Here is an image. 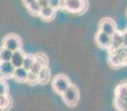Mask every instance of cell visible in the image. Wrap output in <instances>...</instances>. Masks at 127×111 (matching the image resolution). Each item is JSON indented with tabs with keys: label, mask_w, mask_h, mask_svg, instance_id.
Masks as SVG:
<instances>
[{
	"label": "cell",
	"mask_w": 127,
	"mask_h": 111,
	"mask_svg": "<svg viewBox=\"0 0 127 111\" xmlns=\"http://www.w3.org/2000/svg\"><path fill=\"white\" fill-rule=\"evenodd\" d=\"M25 52L22 50H18L12 52V57H11V61L12 66L15 68H20L22 67V63H24V59H25Z\"/></svg>",
	"instance_id": "obj_10"
},
{
	"label": "cell",
	"mask_w": 127,
	"mask_h": 111,
	"mask_svg": "<svg viewBox=\"0 0 127 111\" xmlns=\"http://www.w3.org/2000/svg\"><path fill=\"white\" fill-rule=\"evenodd\" d=\"M62 7L72 13H80L87 9L88 2L86 0H63Z\"/></svg>",
	"instance_id": "obj_2"
},
{
	"label": "cell",
	"mask_w": 127,
	"mask_h": 111,
	"mask_svg": "<svg viewBox=\"0 0 127 111\" xmlns=\"http://www.w3.org/2000/svg\"><path fill=\"white\" fill-rule=\"evenodd\" d=\"M11 57H12V51L4 47L0 48V62H9L11 61Z\"/></svg>",
	"instance_id": "obj_15"
},
{
	"label": "cell",
	"mask_w": 127,
	"mask_h": 111,
	"mask_svg": "<svg viewBox=\"0 0 127 111\" xmlns=\"http://www.w3.org/2000/svg\"><path fill=\"white\" fill-rule=\"evenodd\" d=\"M56 15V10L53 9L51 7H45V8H41L39 12V17L41 18L42 20H46V21H50L55 18Z\"/></svg>",
	"instance_id": "obj_12"
},
{
	"label": "cell",
	"mask_w": 127,
	"mask_h": 111,
	"mask_svg": "<svg viewBox=\"0 0 127 111\" xmlns=\"http://www.w3.org/2000/svg\"><path fill=\"white\" fill-rule=\"evenodd\" d=\"M10 105H11V99L8 97V94L0 96V109L7 110V109H9Z\"/></svg>",
	"instance_id": "obj_18"
},
{
	"label": "cell",
	"mask_w": 127,
	"mask_h": 111,
	"mask_svg": "<svg viewBox=\"0 0 127 111\" xmlns=\"http://www.w3.org/2000/svg\"><path fill=\"white\" fill-rule=\"evenodd\" d=\"M24 1V3L26 4V6H28V4H30L31 2H33V1H37V0H22Z\"/></svg>",
	"instance_id": "obj_27"
},
{
	"label": "cell",
	"mask_w": 127,
	"mask_h": 111,
	"mask_svg": "<svg viewBox=\"0 0 127 111\" xmlns=\"http://www.w3.org/2000/svg\"><path fill=\"white\" fill-rule=\"evenodd\" d=\"M35 63V57L30 56V55H26L24 59V63H22V67L25 68L26 70H30V68L32 67V65Z\"/></svg>",
	"instance_id": "obj_19"
},
{
	"label": "cell",
	"mask_w": 127,
	"mask_h": 111,
	"mask_svg": "<svg viewBox=\"0 0 127 111\" xmlns=\"http://www.w3.org/2000/svg\"><path fill=\"white\" fill-rule=\"evenodd\" d=\"M8 92V85L4 80L0 79V96H4Z\"/></svg>",
	"instance_id": "obj_23"
},
{
	"label": "cell",
	"mask_w": 127,
	"mask_h": 111,
	"mask_svg": "<svg viewBox=\"0 0 127 111\" xmlns=\"http://www.w3.org/2000/svg\"><path fill=\"white\" fill-rule=\"evenodd\" d=\"M37 2L39 3V6L41 8H45V7H48L49 6V1L48 0H37Z\"/></svg>",
	"instance_id": "obj_25"
},
{
	"label": "cell",
	"mask_w": 127,
	"mask_h": 111,
	"mask_svg": "<svg viewBox=\"0 0 127 111\" xmlns=\"http://www.w3.org/2000/svg\"><path fill=\"white\" fill-rule=\"evenodd\" d=\"M26 82L30 83V85H35V83H38V77L36 74L31 73V72L28 71V76H27V81Z\"/></svg>",
	"instance_id": "obj_22"
},
{
	"label": "cell",
	"mask_w": 127,
	"mask_h": 111,
	"mask_svg": "<svg viewBox=\"0 0 127 111\" xmlns=\"http://www.w3.org/2000/svg\"><path fill=\"white\" fill-rule=\"evenodd\" d=\"M33 57H35V60L37 61V62H39L42 67H47V65H48V59H47V57L45 56L44 53H37V55H35Z\"/></svg>",
	"instance_id": "obj_20"
},
{
	"label": "cell",
	"mask_w": 127,
	"mask_h": 111,
	"mask_svg": "<svg viewBox=\"0 0 127 111\" xmlns=\"http://www.w3.org/2000/svg\"><path fill=\"white\" fill-rule=\"evenodd\" d=\"M108 61H109V65L115 68L127 65V55L125 51V47H121L117 50L109 52Z\"/></svg>",
	"instance_id": "obj_1"
},
{
	"label": "cell",
	"mask_w": 127,
	"mask_h": 111,
	"mask_svg": "<svg viewBox=\"0 0 127 111\" xmlns=\"http://www.w3.org/2000/svg\"><path fill=\"white\" fill-rule=\"evenodd\" d=\"M99 31L106 33L108 36H113L117 31L116 23L113 19L110 18H104L100 22H99Z\"/></svg>",
	"instance_id": "obj_6"
},
{
	"label": "cell",
	"mask_w": 127,
	"mask_h": 111,
	"mask_svg": "<svg viewBox=\"0 0 127 111\" xmlns=\"http://www.w3.org/2000/svg\"><path fill=\"white\" fill-rule=\"evenodd\" d=\"M121 47H124L123 46V33L119 32V31H116L112 36V44H110V47L108 50H109V52H112V51L117 50Z\"/></svg>",
	"instance_id": "obj_8"
},
{
	"label": "cell",
	"mask_w": 127,
	"mask_h": 111,
	"mask_svg": "<svg viewBox=\"0 0 127 111\" xmlns=\"http://www.w3.org/2000/svg\"><path fill=\"white\" fill-rule=\"evenodd\" d=\"M27 76H28V70H26L24 67H20L15 69L12 78H15L16 80L20 81V82H25V81H27Z\"/></svg>",
	"instance_id": "obj_13"
},
{
	"label": "cell",
	"mask_w": 127,
	"mask_h": 111,
	"mask_svg": "<svg viewBox=\"0 0 127 111\" xmlns=\"http://www.w3.org/2000/svg\"><path fill=\"white\" fill-rule=\"evenodd\" d=\"M115 106L118 111H127V98H115Z\"/></svg>",
	"instance_id": "obj_16"
},
{
	"label": "cell",
	"mask_w": 127,
	"mask_h": 111,
	"mask_svg": "<svg viewBox=\"0 0 127 111\" xmlns=\"http://www.w3.org/2000/svg\"><path fill=\"white\" fill-rule=\"evenodd\" d=\"M38 83L40 85H46L51 78V72H50V69L47 67H42V69L39 71L38 73Z\"/></svg>",
	"instance_id": "obj_11"
},
{
	"label": "cell",
	"mask_w": 127,
	"mask_h": 111,
	"mask_svg": "<svg viewBox=\"0 0 127 111\" xmlns=\"http://www.w3.org/2000/svg\"><path fill=\"white\" fill-rule=\"evenodd\" d=\"M27 9H28V11L31 13V15L39 16V12H40V10H41V7L39 6V3H38L37 1H33V2H31L30 4L27 6Z\"/></svg>",
	"instance_id": "obj_17"
},
{
	"label": "cell",
	"mask_w": 127,
	"mask_h": 111,
	"mask_svg": "<svg viewBox=\"0 0 127 111\" xmlns=\"http://www.w3.org/2000/svg\"><path fill=\"white\" fill-rule=\"evenodd\" d=\"M96 42L101 48L109 49L110 44H112V36H108L106 33L101 32V31H98L96 33Z\"/></svg>",
	"instance_id": "obj_7"
},
{
	"label": "cell",
	"mask_w": 127,
	"mask_h": 111,
	"mask_svg": "<svg viewBox=\"0 0 127 111\" xmlns=\"http://www.w3.org/2000/svg\"><path fill=\"white\" fill-rule=\"evenodd\" d=\"M123 46L127 47V30L123 32Z\"/></svg>",
	"instance_id": "obj_26"
},
{
	"label": "cell",
	"mask_w": 127,
	"mask_h": 111,
	"mask_svg": "<svg viewBox=\"0 0 127 111\" xmlns=\"http://www.w3.org/2000/svg\"><path fill=\"white\" fill-rule=\"evenodd\" d=\"M16 68L12 66V63L9 62H0V74L4 78H10L12 77Z\"/></svg>",
	"instance_id": "obj_9"
},
{
	"label": "cell",
	"mask_w": 127,
	"mask_h": 111,
	"mask_svg": "<svg viewBox=\"0 0 127 111\" xmlns=\"http://www.w3.org/2000/svg\"><path fill=\"white\" fill-rule=\"evenodd\" d=\"M71 85L69 81V78L65 74H57L55 78L53 79V88L58 94H62L69 88V86Z\"/></svg>",
	"instance_id": "obj_3"
},
{
	"label": "cell",
	"mask_w": 127,
	"mask_h": 111,
	"mask_svg": "<svg viewBox=\"0 0 127 111\" xmlns=\"http://www.w3.org/2000/svg\"><path fill=\"white\" fill-rule=\"evenodd\" d=\"M125 51H126V55H127V47H125Z\"/></svg>",
	"instance_id": "obj_28"
},
{
	"label": "cell",
	"mask_w": 127,
	"mask_h": 111,
	"mask_svg": "<svg viewBox=\"0 0 127 111\" xmlns=\"http://www.w3.org/2000/svg\"><path fill=\"white\" fill-rule=\"evenodd\" d=\"M116 98H127V81H123L116 87L115 90Z\"/></svg>",
	"instance_id": "obj_14"
},
{
	"label": "cell",
	"mask_w": 127,
	"mask_h": 111,
	"mask_svg": "<svg viewBox=\"0 0 127 111\" xmlns=\"http://www.w3.org/2000/svg\"><path fill=\"white\" fill-rule=\"evenodd\" d=\"M21 46H22L21 39L17 35H7L2 40V47L9 49L12 52L21 50Z\"/></svg>",
	"instance_id": "obj_5"
},
{
	"label": "cell",
	"mask_w": 127,
	"mask_h": 111,
	"mask_svg": "<svg viewBox=\"0 0 127 111\" xmlns=\"http://www.w3.org/2000/svg\"><path fill=\"white\" fill-rule=\"evenodd\" d=\"M48 1H49V7H51V8L55 9V10L60 8L62 3H63V0H48Z\"/></svg>",
	"instance_id": "obj_24"
},
{
	"label": "cell",
	"mask_w": 127,
	"mask_h": 111,
	"mask_svg": "<svg viewBox=\"0 0 127 111\" xmlns=\"http://www.w3.org/2000/svg\"><path fill=\"white\" fill-rule=\"evenodd\" d=\"M42 69V66L40 65L39 62H37V61L35 60V63L32 65V67L30 68V70H29V72H31V73L36 74V76H38V73H39V71Z\"/></svg>",
	"instance_id": "obj_21"
},
{
	"label": "cell",
	"mask_w": 127,
	"mask_h": 111,
	"mask_svg": "<svg viewBox=\"0 0 127 111\" xmlns=\"http://www.w3.org/2000/svg\"><path fill=\"white\" fill-rule=\"evenodd\" d=\"M79 99V91L76 86L70 85L69 88L63 93V100L69 107H74L77 105Z\"/></svg>",
	"instance_id": "obj_4"
}]
</instances>
